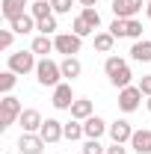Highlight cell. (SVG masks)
<instances>
[{
	"instance_id": "5b68a950",
	"label": "cell",
	"mask_w": 151,
	"mask_h": 154,
	"mask_svg": "<svg viewBox=\"0 0 151 154\" xmlns=\"http://www.w3.org/2000/svg\"><path fill=\"white\" fill-rule=\"evenodd\" d=\"M54 48H57L59 54H65V57H74V54H80V48H83V38L74 36V33H59V36H54Z\"/></svg>"
},
{
	"instance_id": "d590c367",
	"label": "cell",
	"mask_w": 151,
	"mask_h": 154,
	"mask_svg": "<svg viewBox=\"0 0 151 154\" xmlns=\"http://www.w3.org/2000/svg\"><path fill=\"white\" fill-rule=\"evenodd\" d=\"M145 18L151 21V0H148V3H145Z\"/></svg>"
},
{
	"instance_id": "4fadbf2b",
	"label": "cell",
	"mask_w": 151,
	"mask_h": 154,
	"mask_svg": "<svg viewBox=\"0 0 151 154\" xmlns=\"http://www.w3.org/2000/svg\"><path fill=\"white\" fill-rule=\"evenodd\" d=\"M107 131H110V125H107L101 116H89V119L83 122V134H86V139H101Z\"/></svg>"
},
{
	"instance_id": "d4e9b609",
	"label": "cell",
	"mask_w": 151,
	"mask_h": 154,
	"mask_svg": "<svg viewBox=\"0 0 151 154\" xmlns=\"http://www.w3.org/2000/svg\"><path fill=\"white\" fill-rule=\"evenodd\" d=\"M36 30L42 33V36H54L59 30V24H57V15H51V18H42V21H36Z\"/></svg>"
},
{
	"instance_id": "3957f363",
	"label": "cell",
	"mask_w": 151,
	"mask_h": 154,
	"mask_svg": "<svg viewBox=\"0 0 151 154\" xmlns=\"http://www.w3.org/2000/svg\"><path fill=\"white\" fill-rule=\"evenodd\" d=\"M21 113H24L21 101L15 95H6L3 101H0V131H9V128L21 119Z\"/></svg>"
},
{
	"instance_id": "7402d4cb",
	"label": "cell",
	"mask_w": 151,
	"mask_h": 154,
	"mask_svg": "<svg viewBox=\"0 0 151 154\" xmlns=\"http://www.w3.org/2000/svg\"><path fill=\"white\" fill-rule=\"evenodd\" d=\"M113 45H116V36L110 30H107V33H95V51H98V54H110Z\"/></svg>"
},
{
	"instance_id": "f1b7e54d",
	"label": "cell",
	"mask_w": 151,
	"mask_h": 154,
	"mask_svg": "<svg viewBox=\"0 0 151 154\" xmlns=\"http://www.w3.org/2000/svg\"><path fill=\"white\" fill-rule=\"evenodd\" d=\"M83 154H107V148H104L98 139H86V142H83Z\"/></svg>"
},
{
	"instance_id": "30bf717a",
	"label": "cell",
	"mask_w": 151,
	"mask_h": 154,
	"mask_svg": "<svg viewBox=\"0 0 151 154\" xmlns=\"http://www.w3.org/2000/svg\"><path fill=\"white\" fill-rule=\"evenodd\" d=\"M139 9H142V0H113V15L116 18L131 21V18H136Z\"/></svg>"
},
{
	"instance_id": "6da1fadb",
	"label": "cell",
	"mask_w": 151,
	"mask_h": 154,
	"mask_svg": "<svg viewBox=\"0 0 151 154\" xmlns=\"http://www.w3.org/2000/svg\"><path fill=\"white\" fill-rule=\"evenodd\" d=\"M104 71H107V77H110V83H113L116 89H125V86H131V65L125 62L122 57H107V62H104Z\"/></svg>"
},
{
	"instance_id": "1f68e13d",
	"label": "cell",
	"mask_w": 151,
	"mask_h": 154,
	"mask_svg": "<svg viewBox=\"0 0 151 154\" xmlns=\"http://www.w3.org/2000/svg\"><path fill=\"white\" fill-rule=\"evenodd\" d=\"M12 38H15V30H0V48L9 51L12 48Z\"/></svg>"
},
{
	"instance_id": "ac0fdd59",
	"label": "cell",
	"mask_w": 151,
	"mask_h": 154,
	"mask_svg": "<svg viewBox=\"0 0 151 154\" xmlns=\"http://www.w3.org/2000/svg\"><path fill=\"white\" fill-rule=\"evenodd\" d=\"M59 68H62V77H68V80H74V77L83 74V65H80L77 57H65L62 62H59Z\"/></svg>"
},
{
	"instance_id": "d6986e66",
	"label": "cell",
	"mask_w": 151,
	"mask_h": 154,
	"mask_svg": "<svg viewBox=\"0 0 151 154\" xmlns=\"http://www.w3.org/2000/svg\"><path fill=\"white\" fill-rule=\"evenodd\" d=\"M131 57L136 59V62H151V42H145V38L133 42V48H131Z\"/></svg>"
},
{
	"instance_id": "603a6c76",
	"label": "cell",
	"mask_w": 151,
	"mask_h": 154,
	"mask_svg": "<svg viewBox=\"0 0 151 154\" xmlns=\"http://www.w3.org/2000/svg\"><path fill=\"white\" fill-rule=\"evenodd\" d=\"M71 33H74V36H80V38H86V36H92L95 30L89 27V21L83 18V15H77V18L71 21Z\"/></svg>"
},
{
	"instance_id": "9a60e30c",
	"label": "cell",
	"mask_w": 151,
	"mask_h": 154,
	"mask_svg": "<svg viewBox=\"0 0 151 154\" xmlns=\"http://www.w3.org/2000/svg\"><path fill=\"white\" fill-rule=\"evenodd\" d=\"M131 148L136 154H151V131L142 128V131H133L131 136Z\"/></svg>"
},
{
	"instance_id": "cb8c5ba5",
	"label": "cell",
	"mask_w": 151,
	"mask_h": 154,
	"mask_svg": "<svg viewBox=\"0 0 151 154\" xmlns=\"http://www.w3.org/2000/svg\"><path fill=\"white\" fill-rule=\"evenodd\" d=\"M15 83H18V74H15L12 68H6V71L0 74V92H6V95H12V89H15Z\"/></svg>"
},
{
	"instance_id": "2e32d148",
	"label": "cell",
	"mask_w": 151,
	"mask_h": 154,
	"mask_svg": "<svg viewBox=\"0 0 151 154\" xmlns=\"http://www.w3.org/2000/svg\"><path fill=\"white\" fill-rule=\"evenodd\" d=\"M9 30H15L18 36H27V33H33V30H36V18L27 12V15H21V18L9 21Z\"/></svg>"
},
{
	"instance_id": "ba28073f",
	"label": "cell",
	"mask_w": 151,
	"mask_h": 154,
	"mask_svg": "<svg viewBox=\"0 0 151 154\" xmlns=\"http://www.w3.org/2000/svg\"><path fill=\"white\" fill-rule=\"evenodd\" d=\"M77 98L71 92V83H59L57 89H54V98H51V104L57 107V110H71V104H74Z\"/></svg>"
},
{
	"instance_id": "e0dca14e",
	"label": "cell",
	"mask_w": 151,
	"mask_h": 154,
	"mask_svg": "<svg viewBox=\"0 0 151 154\" xmlns=\"http://www.w3.org/2000/svg\"><path fill=\"white\" fill-rule=\"evenodd\" d=\"M89 116H95V113H92V101H89V98H77L74 104H71V119L86 122Z\"/></svg>"
},
{
	"instance_id": "8d00e7d4",
	"label": "cell",
	"mask_w": 151,
	"mask_h": 154,
	"mask_svg": "<svg viewBox=\"0 0 151 154\" xmlns=\"http://www.w3.org/2000/svg\"><path fill=\"white\" fill-rule=\"evenodd\" d=\"M145 104H148V113H151V98H148V101H145Z\"/></svg>"
},
{
	"instance_id": "52a82bcc",
	"label": "cell",
	"mask_w": 151,
	"mask_h": 154,
	"mask_svg": "<svg viewBox=\"0 0 151 154\" xmlns=\"http://www.w3.org/2000/svg\"><path fill=\"white\" fill-rule=\"evenodd\" d=\"M39 136H42L48 145H54V142H59V139H65V125L57 122V119H45V125L39 128Z\"/></svg>"
},
{
	"instance_id": "484cf974",
	"label": "cell",
	"mask_w": 151,
	"mask_h": 154,
	"mask_svg": "<svg viewBox=\"0 0 151 154\" xmlns=\"http://www.w3.org/2000/svg\"><path fill=\"white\" fill-rule=\"evenodd\" d=\"M80 136H86V134H83V122L71 119V122L65 125V139H68V142H77Z\"/></svg>"
},
{
	"instance_id": "8fae6325",
	"label": "cell",
	"mask_w": 151,
	"mask_h": 154,
	"mask_svg": "<svg viewBox=\"0 0 151 154\" xmlns=\"http://www.w3.org/2000/svg\"><path fill=\"white\" fill-rule=\"evenodd\" d=\"M18 125H21V131H24V134H39V128L45 125V119H42V113H39V110H33V107H30V110H24V113H21Z\"/></svg>"
},
{
	"instance_id": "4316f807",
	"label": "cell",
	"mask_w": 151,
	"mask_h": 154,
	"mask_svg": "<svg viewBox=\"0 0 151 154\" xmlns=\"http://www.w3.org/2000/svg\"><path fill=\"white\" fill-rule=\"evenodd\" d=\"M80 15L89 21V27H92V30L101 27V15H98V9H95V6H83V12H80Z\"/></svg>"
},
{
	"instance_id": "7a4b0ae2",
	"label": "cell",
	"mask_w": 151,
	"mask_h": 154,
	"mask_svg": "<svg viewBox=\"0 0 151 154\" xmlns=\"http://www.w3.org/2000/svg\"><path fill=\"white\" fill-rule=\"evenodd\" d=\"M36 80L42 83V86H51V89H57L59 83H62V68H59V62H54V59L42 57L36 65Z\"/></svg>"
},
{
	"instance_id": "ffe728a7",
	"label": "cell",
	"mask_w": 151,
	"mask_h": 154,
	"mask_svg": "<svg viewBox=\"0 0 151 154\" xmlns=\"http://www.w3.org/2000/svg\"><path fill=\"white\" fill-rule=\"evenodd\" d=\"M30 15H33L36 21L51 18V15H54V6H51V0H33V3H30Z\"/></svg>"
},
{
	"instance_id": "74e56055",
	"label": "cell",
	"mask_w": 151,
	"mask_h": 154,
	"mask_svg": "<svg viewBox=\"0 0 151 154\" xmlns=\"http://www.w3.org/2000/svg\"><path fill=\"white\" fill-rule=\"evenodd\" d=\"M6 154H9V151H6Z\"/></svg>"
},
{
	"instance_id": "44dd1931",
	"label": "cell",
	"mask_w": 151,
	"mask_h": 154,
	"mask_svg": "<svg viewBox=\"0 0 151 154\" xmlns=\"http://www.w3.org/2000/svg\"><path fill=\"white\" fill-rule=\"evenodd\" d=\"M30 51L39 54V57H48V54L57 51V48H54V38H51V36H36V38H33V45H30Z\"/></svg>"
},
{
	"instance_id": "83f0119b",
	"label": "cell",
	"mask_w": 151,
	"mask_h": 154,
	"mask_svg": "<svg viewBox=\"0 0 151 154\" xmlns=\"http://www.w3.org/2000/svg\"><path fill=\"white\" fill-rule=\"evenodd\" d=\"M110 33H113L116 38H125V36H128V21H125V18H116L113 24H110Z\"/></svg>"
},
{
	"instance_id": "7c38bea8",
	"label": "cell",
	"mask_w": 151,
	"mask_h": 154,
	"mask_svg": "<svg viewBox=\"0 0 151 154\" xmlns=\"http://www.w3.org/2000/svg\"><path fill=\"white\" fill-rule=\"evenodd\" d=\"M45 139L39 134H21V139H18V148H21V154H42L45 151Z\"/></svg>"
},
{
	"instance_id": "277c9868",
	"label": "cell",
	"mask_w": 151,
	"mask_h": 154,
	"mask_svg": "<svg viewBox=\"0 0 151 154\" xmlns=\"http://www.w3.org/2000/svg\"><path fill=\"white\" fill-rule=\"evenodd\" d=\"M36 54L33 51H15V54H9V68L15 71V74H30V71H36Z\"/></svg>"
},
{
	"instance_id": "d6a6232c",
	"label": "cell",
	"mask_w": 151,
	"mask_h": 154,
	"mask_svg": "<svg viewBox=\"0 0 151 154\" xmlns=\"http://www.w3.org/2000/svg\"><path fill=\"white\" fill-rule=\"evenodd\" d=\"M136 86H139V92H142L145 98H151V74H142V80H139Z\"/></svg>"
},
{
	"instance_id": "8992f818",
	"label": "cell",
	"mask_w": 151,
	"mask_h": 154,
	"mask_svg": "<svg viewBox=\"0 0 151 154\" xmlns=\"http://www.w3.org/2000/svg\"><path fill=\"white\" fill-rule=\"evenodd\" d=\"M139 101H142L139 86H125V89H119V110H122V113L139 110Z\"/></svg>"
},
{
	"instance_id": "e575fe53",
	"label": "cell",
	"mask_w": 151,
	"mask_h": 154,
	"mask_svg": "<svg viewBox=\"0 0 151 154\" xmlns=\"http://www.w3.org/2000/svg\"><path fill=\"white\" fill-rule=\"evenodd\" d=\"M77 3H80V6H95L98 0H77Z\"/></svg>"
},
{
	"instance_id": "5bb4252c",
	"label": "cell",
	"mask_w": 151,
	"mask_h": 154,
	"mask_svg": "<svg viewBox=\"0 0 151 154\" xmlns=\"http://www.w3.org/2000/svg\"><path fill=\"white\" fill-rule=\"evenodd\" d=\"M27 9H30L27 0H3V6H0V12H3L6 21H15L21 15H27Z\"/></svg>"
},
{
	"instance_id": "836d02e7",
	"label": "cell",
	"mask_w": 151,
	"mask_h": 154,
	"mask_svg": "<svg viewBox=\"0 0 151 154\" xmlns=\"http://www.w3.org/2000/svg\"><path fill=\"white\" fill-rule=\"evenodd\" d=\"M107 154H128V148H125V145H119V142H113V145L107 148Z\"/></svg>"
},
{
	"instance_id": "9c48e42d",
	"label": "cell",
	"mask_w": 151,
	"mask_h": 154,
	"mask_svg": "<svg viewBox=\"0 0 151 154\" xmlns=\"http://www.w3.org/2000/svg\"><path fill=\"white\" fill-rule=\"evenodd\" d=\"M110 139L113 142H119V145H125V142H131V136H133V128H131V122L128 119H116L113 125H110Z\"/></svg>"
},
{
	"instance_id": "4dcf8cb0",
	"label": "cell",
	"mask_w": 151,
	"mask_h": 154,
	"mask_svg": "<svg viewBox=\"0 0 151 154\" xmlns=\"http://www.w3.org/2000/svg\"><path fill=\"white\" fill-rule=\"evenodd\" d=\"M51 6H54V15H65V12H71L74 0H51Z\"/></svg>"
},
{
	"instance_id": "f546056e",
	"label": "cell",
	"mask_w": 151,
	"mask_h": 154,
	"mask_svg": "<svg viewBox=\"0 0 151 154\" xmlns=\"http://www.w3.org/2000/svg\"><path fill=\"white\" fill-rule=\"evenodd\" d=\"M128 38H133V42H139V38H142V24H139L136 18L128 21Z\"/></svg>"
}]
</instances>
